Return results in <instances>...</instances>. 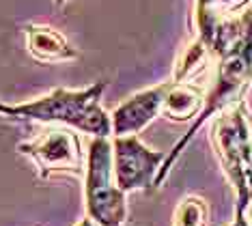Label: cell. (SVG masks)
I'll return each mask as SVG.
<instances>
[{
	"label": "cell",
	"instance_id": "30bf717a",
	"mask_svg": "<svg viewBox=\"0 0 252 226\" xmlns=\"http://www.w3.org/2000/svg\"><path fill=\"white\" fill-rule=\"evenodd\" d=\"M209 207L200 196H186L175 209L173 226H205Z\"/></svg>",
	"mask_w": 252,
	"mask_h": 226
},
{
	"label": "cell",
	"instance_id": "9c48e42d",
	"mask_svg": "<svg viewBox=\"0 0 252 226\" xmlns=\"http://www.w3.org/2000/svg\"><path fill=\"white\" fill-rule=\"evenodd\" d=\"M205 106V89L194 82H173L168 91V97L164 101L162 117L175 123H186V121L198 119L200 110Z\"/></svg>",
	"mask_w": 252,
	"mask_h": 226
},
{
	"label": "cell",
	"instance_id": "6da1fadb",
	"mask_svg": "<svg viewBox=\"0 0 252 226\" xmlns=\"http://www.w3.org/2000/svg\"><path fill=\"white\" fill-rule=\"evenodd\" d=\"M239 17V34L214 65V75H211V86L205 91V106L200 110L198 119L194 121L188 129V134L181 138L166 155L162 168L156 177V188H162L164 179L173 170L177 160L186 147L192 142L196 131L207 123L209 119H216L220 112H224L235 103L246 99V93L252 86V7H248Z\"/></svg>",
	"mask_w": 252,
	"mask_h": 226
},
{
	"label": "cell",
	"instance_id": "5b68a950",
	"mask_svg": "<svg viewBox=\"0 0 252 226\" xmlns=\"http://www.w3.org/2000/svg\"><path fill=\"white\" fill-rule=\"evenodd\" d=\"M18 149L37 166V175L41 179L84 177L87 158L80 138L69 127H50L32 140L22 142Z\"/></svg>",
	"mask_w": 252,
	"mask_h": 226
},
{
	"label": "cell",
	"instance_id": "4fadbf2b",
	"mask_svg": "<svg viewBox=\"0 0 252 226\" xmlns=\"http://www.w3.org/2000/svg\"><path fill=\"white\" fill-rule=\"evenodd\" d=\"M76 226H99V224H95L91 218H84V220H80V222H78Z\"/></svg>",
	"mask_w": 252,
	"mask_h": 226
},
{
	"label": "cell",
	"instance_id": "3957f363",
	"mask_svg": "<svg viewBox=\"0 0 252 226\" xmlns=\"http://www.w3.org/2000/svg\"><path fill=\"white\" fill-rule=\"evenodd\" d=\"M211 144L235 192V211L252 202V112L239 101L220 112L211 123Z\"/></svg>",
	"mask_w": 252,
	"mask_h": 226
},
{
	"label": "cell",
	"instance_id": "7a4b0ae2",
	"mask_svg": "<svg viewBox=\"0 0 252 226\" xmlns=\"http://www.w3.org/2000/svg\"><path fill=\"white\" fill-rule=\"evenodd\" d=\"M108 82H95L80 91L54 89L43 97L32 101L18 103L9 108V119L37 121L48 125H65L78 131L91 134L93 138H112V119L110 112L101 108Z\"/></svg>",
	"mask_w": 252,
	"mask_h": 226
},
{
	"label": "cell",
	"instance_id": "277c9868",
	"mask_svg": "<svg viewBox=\"0 0 252 226\" xmlns=\"http://www.w3.org/2000/svg\"><path fill=\"white\" fill-rule=\"evenodd\" d=\"M87 218L99 226H123L127 222V194L114 181L112 138H93L84 168Z\"/></svg>",
	"mask_w": 252,
	"mask_h": 226
},
{
	"label": "cell",
	"instance_id": "9a60e30c",
	"mask_svg": "<svg viewBox=\"0 0 252 226\" xmlns=\"http://www.w3.org/2000/svg\"><path fill=\"white\" fill-rule=\"evenodd\" d=\"M67 2V0H54V4H56V7H63V4H65Z\"/></svg>",
	"mask_w": 252,
	"mask_h": 226
},
{
	"label": "cell",
	"instance_id": "8fae6325",
	"mask_svg": "<svg viewBox=\"0 0 252 226\" xmlns=\"http://www.w3.org/2000/svg\"><path fill=\"white\" fill-rule=\"evenodd\" d=\"M246 2H248V0H218V4H220V9L224 11V13H235V11L242 9Z\"/></svg>",
	"mask_w": 252,
	"mask_h": 226
},
{
	"label": "cell",
	"instance_id": "8992f818",
	"mask_svg": "<svg viewBox=\"0 0 252 226\" xmlns=\"http://www.w3.org/2000/svg\"><path fill=\"white\" fill-rule=\"evenodd\" d=\"M166 160L164 151L149 149L138 136L112 138V166L114 181L125 194L151 192L156 177Z\"/></svg>",
	"mask_w": 252,
	"mask_h": 226
},
{
	"label": "cell",
	"instance_id": "5bb4252c",
	"mask_svg": "<svg viewBox=\"0 0 252 226\" xmlns=\"http://www.w3.org/2000/svg\"><path fill=\"white\" fill-rule=\"evenodd\" d=\"M9 108H11V106H7V103H2V101H0V114H4V117H9Z\"/></svg>",
	"mask_w": 252,
	"mask_h": 226
},
{
	"label": "cell",
	"instance_id": "52a82bcc",
	"mask_svg": "<svg viewBox=\"0 0 252 226\" xmlns=\"http://www.w3.org/2000/svg\"><path fill=\"white\" fill-rule=\"evenodd\" d=\"M170 86H173V80L156 84L151 89H145V91L136 93V95H129L123 103H119L110 112L112 138L138 136L158 117H162L164 101L168 97Z\"/></svg>",
	"mask_w": 252,
	"mask_h": 226
},
{
	"label": "cell",
	"instance_id": "7c38bea8",
	"mask_svg": "<svg viewBox=\"0 0 252 226\" xmlns=\"http://www.w3.org/2000/svg\"><path fill=\"white\" fill-rule=\"evenodd\" d=\"M231 226H250V222L246 220V213L244 211H235V218H233Z\"/></svg>",
	"mask_w": 252,
	"mask_h": 226
},
{
	"label": "cell",
	"instance_id": "ba28073f",
	"mask_svg": "<svg viewBox=\"0 0 252 226\" xmlns=\"http://www.w3.org/2000/svg\"><path fill=\"white\" fill-rule=\"evenodd\" d=\"M26 50L39 63H56V61H73L78 59V50L67 43L59 31L50 26L28 24L24 26Z\"/></svg>",
	"mask_w": 252,
	"mask_h": 226
}]
</instances>
